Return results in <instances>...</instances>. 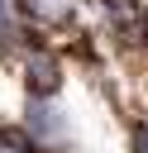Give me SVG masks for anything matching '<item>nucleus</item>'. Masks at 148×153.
I'll return each mask as SVG.
<instances>
[{
	"mask_svg": "<svg viewBox=\"0 0 148 153\" xmlns=\"http://www.w3.org/2000/svg\"><path fill=\"white\" fill-rule=\"evenodd\" d=\"M19 124L33 143V153H72V120L57 105V96H29Z\"/></svg>",
	"mask_w": 148,
	"mask_h": 153,
	"instance_id": "nucleus-1",
	"label": "nucleus"
},
{
	"mask_svg": "<svg viewBox=\"0 0 148 153\" xmlns=\"http://www.w3.org/2000/svg\"><path fill=\"white\" fill-rule=\"evenodd\" d=\"M129 153H148V115L129 120Z\"/></svg>",
	"mask_w": 148,
	"mask_h": 153,
	"instance_id": "nucleus-4",
	"label": "nucleus"
},
{
	"mask_svg": "<svg viewBox=\"0 0 148 153\" xmlns=\"http://www.w3.org/2000/svg\"><path fill=\"white\" fill-rule=\"evenodd\" d=\"M19 10L38 33H48V29H72L81 0H19Z\"/></svg>",
	"mask_w": 148,
	"mask_h": 153,
	"instance_id": "nucleus-3",
	"label": "nucleus"
},
{
	"mask_svg": "<svg viewBox=\"0 0 148 153\" xmlns=\"http://www.w3.org/2000/svg\"><path fill=\"white\" fill-rule=\"evenodd\" d=\"M19 72H24V91H29V96H57V91H62V76H67L62 53H57L53 43H43V38H33V43L19 53Z\"/></svg>",
	"mask_w": 148,
	"mask_h": 153,
	"instance_id": "nucleus-2",
	"label": "nucleus"
}]
</instances>
